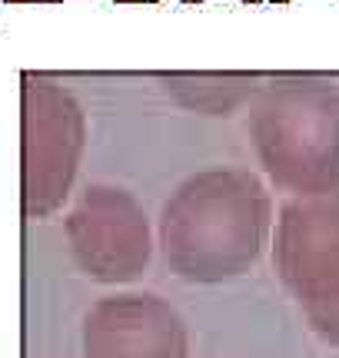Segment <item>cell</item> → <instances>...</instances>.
Here are the masks:
<instances>
[{"label": "cell", "instance_id": "5b68a950", "mask_svg": "<svg viewBox=\"0 0 339 358\" xmlns=\"http://www.w3.org/2000/svg\"><path fill=\"white\" fill-rule=\"evenodd\" d=\"M67 243L80 272L93 282H137L150 266L153 239L144 206L120 186L93 182L67 216Z\"/></svg>", "mask_w": 339, "mask_h": 358}, {"label": "cell", "instance_id": "277c9868", "mask_svg": "<svg viewBox=\"0 0 339 358\" xmlns=\"http://www.w3.org/2000/svg\"><path fill=\"white\" fill-rule=\"evenodd\" d=\"M87 143L80 103L47 77L24 80V213L50 216L77 179Z\"/></svg>", "mask_w": 339, "mask_h": 358}, {"label": "cell", "instance_id": "52a82bcc", "mask_svg": "<svg viewBox=\"0 0 339 358\" xmlns=\"http://www.w3.org/2000/svg\"><path fill=\"white\" fill-rule=\"evenodd\" d=\"M163 83L183 106L203 110L209 116L230 113L247 96H256V77L243 73H173L163 77Z\"/></svg>", "mask_w": 339, "mask_h": 358}, {"label": "cell", "instance_id": "6da1fadb", "mask_svg": "<svg viewBox=\"0 0 339 358\" xmlns=\"http://www.w3.org/2000/svg\"><path fill=\"white\" fill-rule=\"evenodd\" d=\"M273 199L256 173L209 166L183 179L160 213V249L183 282L216 285L260 262Z\"/></svg>", "mask_w": 339, "mask_h": 358}, {"label": "cell", "instance_id": "7a4b0ae2", "mask_svg": "<svg viewBox=\"0 0 339 358\" xmlns=\"http://www.w3.org/2000/svg\"><path fill=\"white\" fill-rule=\"evenodd\" d=\"M249 140L273 186L296 196L339 189V83L276 77L256 90Z\"/></svg>", "mask_w": 339, "mask_h": 358}, {"label": "cell", "instance_id": "3957f363", "mask_svg": "<svg viewBox=\"0 0 339 358\" xmlns=\"http://www.w3.org/2000/svg\"><path fill=\"white\" fill-rule=\"evenodd\" d=\"M273 266L310 329L339 348V189L296 196L279 209Z\"/></svg>", "mask_w": 339, "mask_h": 358}, {"label": "cell", "instance_id": "8992f818", "mask_svg": "<svg viewBox=\"0 0 339 358\" xmlns=\"http://www.w3.org/2000/svg\"><path fill=\"white\" fill-rule=\"evenodd\" d=\"M83 358H190L186 322L153 292L106 295L83 319Z\"/></svg>", "mask_w": 339, "mask_h": 358}]
</instances>
